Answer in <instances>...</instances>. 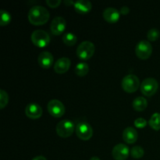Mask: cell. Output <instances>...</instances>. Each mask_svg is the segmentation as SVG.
<instances>
[{"mask_svg":"<svg viewBox=\"0 0 160 160\" xmlns=\"http://www.w3.org/2000/svg\"><path fill=\"white\" fill-rule=\"evenodd\" d=\"M50 17L48 9L42 6H34L30 9L28 20L30 23L35 26L43 25L47 23Z\"/></svg>","mask_w":160,"mask_h":160,"instance_id":"1","label":"cell"},{"mask_svg":"<svg viewBox=\"0 0 160 160\" xmlns=\"http://www.w3.org/2000/svg\"><path fill=\"white\" fill-rule=\"evenodd\" d=\"M95 51V45L92 42L84 41L78 45L77 48V56L83 60H87L93 56Z\"/></svg>","mask_w":160,"mask_h":160,"instance_id":"2","label":"cell"},{"mask_svg":"<svg viewBox=\"0 0 160 160\" xmlns=\"http://www.w3.org/2000/svg\"><path fill=\"white\" fill-rule=\"evenodd\" d=\"M74 129L76 128H75L74 123L73 121L69 120H63L59 122L58 124L56 125V134L59 137L67 138L73 134Z\"/></svg>","mask_w":160,"mask_h":160,"instance_id":"3","label":"cell"},{"mask_svg":"<svg viewBox=\"0 0 160 160\" xmlns=\"http://www.w3.org/2000/svg\"><path fill=\"white\" fill-rule=\"evenodd\" d=\"M31 40L35 46L43 48L49 44L50 36L43 30H35L31 34Z\"/></svg>","mask_w":160,"mask_h":160,"instance_id":"4","label":"cell"},{"mask_svg":"<svg viewBox=\"0 0 160 160\" xmlns=\"http://www.w3.org/2000/svg\"><path fill=\"white\" fill-rule=\"evenodd\" d=\"M122 88L128 93H133L138 89L140 81L137 76L134 74L126 75L122 80Z\"/></svg>","mask_w":160,"mask_h":160,"instance_id":"5","label":"cell"},{"mask_svg":"<svg viewBox=\"0 0 160 160\" xmlns=\"http://www.w3.org/2000/svg\"><path fill=\"white\" fill-rule=\"evenodd\" d=\"M159 88V83L155 78H148L144 80L141 84V92L145 96H152Z\"/></svg>","mask_w":160,"mask_h":160,"instance_id":"6","label":"cell"},{"mask_svg":"<svg viewBox=\"0 0 160 160\" xmlns=\"http://www.w3.org/2000/svg\"><path fill=\"white\" fill-rule=\"evenodd\" d=\"M136 56L142 59H147L152 53V46L149 42L142 40L137 44L135 48Z\"/></svg>","mask_w":160,"mask_h":160,"instance_id":"7","label":"cell"},{"mask_svg":"<svg viewBox=\"0 0 160 160\" xmlns=\"http://www.w3.org/2000/svg\"><path fill=\"white\" fill-rule=\"evenodd\" d=\"M76 134L80 139L84 141H88L91 139L93 135V129L88 123L81 122L76 126Z\"/></svg>","mask_w":160,"mask_h":160,"instance_id":"8","label":"cell"},{"mask_svg":"<svg viewBox=\"0 0 160 160\" xmlns=\"http://www.w3.org/2000/svg\"><path fill=\"white\" fill-rule=\"evenodd\" d=\"M48 111L52 117L59 118V117H62L65 113V106L62 104V102L58 99H52L48 102Z\"/></svg>","mask_w":160,"mask_h":160,"instance_id":"9","label":"cell"},{"mask_svg":"<svg viewBox=\"0 0 160 160\" xmlns=\"http://www.w3.org/2000/svg\"><path fill=\"white\" fill-rule=\"evenodd\" d=\"M130 152L129 148L124 144H117L112 148V155L115 160H126L129 156Z\"/></svg>","mask_w":160,"mask_h":160,"instance_id":"10","label":"cell"},{"mask_svg":"<svg viewBox=\"0 0 160 160\" xmlns=\"http://www.w3.org/2000/svg\"><path fill=\"white\" fill-rule=\"evenodd\" d=\"M66 20L62 17H56L52 20L50 30L54 35H60L66 29Z\"/></svg>","mask_w":160,"mask_h":160,"instance_id":"11","label":"cell"},{"mask_svg":"<svg viewBox=\"0 0 160 160\" xmlns=\"http://www.w3.org/2000/svg\"><path fill=\"white\" fill-rule=\"evenodd\" d=\"M42 108L41 107L40 105L37 103H30L25 108V114L29 118L36 120L39 119L42 116Z\"/></svg>","mask_w":160,"mask_h":160,"instance_id":"12","label":"cell"},{"mask_svg":"<svg viewBox=\"0 0 160 160\" xmlns=\"http://www.w3.org/2000/svg\"><path fill=\"white\" fill-rule=\"evenodd\" d=\"M38 62L41 67L44 69H48L51 67L54 62V57L51 52L48 51H44L39 54L38 57Z\"/></svg>","mask_w":160,"mask_h":160,"instance_id":"13","label":"cell"},{"mask_svg":"<svg viewBox=\"0 0 160 160\" xmlns=\"http://www.w3.org/2000/svg\"><path fill=\"white\" fill-rule=\"evenodd\" d=\"M71 65V61L67 57L59 58L54 64V70L56 73L61 74L68 71Z\"/></svg>","mask_w":160,"mask_h":160,"instance_id":"14","label":"cell"},{"mask_svg":"<svg viewBox=\"0 0 160 160\" xmlns=\"http://www.w3.org/2000/svg\"><path fill=\"white\" fill-rule=\"evenodd\" d=\"M120 12L113 7H108L103 11V17L109 23H116L119 20Z\"/></svg>","mask_w":160,"mask_h":160,"instance_id":"15","label":"cell"},{"mask_svg":"<svg viewBox=\"0 0 160 160\" xmlns=\"http://www.w3.org/2000/svg\"><path fill=\"white\" fill-rule=\"evenodd\" d=\"M138 138V131L134 128L128 127L125 128L123 132V138L128 144H134Z\"/></svg>","mask_w":160,"mask_h":160,"instance_id":"16","label":"cell"},{"mask_svg":"<svg viewBox=\"0 0 160 160\" xmlns=\"http://www.w3.org/2000/svg\"><path fill=\"white\" fill-rule=\"evenodd\" d=\"M74 9L78 13L85 14L90 12L91 9L92 8V5L90 1L88 0H78V1L75 2Z\"/></svg>","mask_w":160,"mask_h":160,"instance_id":"17","label":"cell"},{"mask_svg":"<svg viewBox=\"0 0 160 160\" xmlns=\"http://www.w3.org/2000/svg\"><path fill=\"white\" fill-rule=\"evenodd\" d=\"M132 106L133 108L136 111L142 112V111L145 110L147 108V106H148V102H147V100L144 97L139 96L134 98V100L132 102Z\"/></svg>","mask_w":160,"mask_h":160,"instance_id":"18","label":"cell"},{"mask_svg":"<svg viewBox=\"0 0 160 160\" xmlns=\"http://www.w3.org/2000/svg\"><path fill=\"white\" fill-rule=\"evenodd\" d=\"M89 71V66L87 62H78L77 66L75 67L74 72L78 76L84 77L88 73Z\"/></svg>","mask_w":160,"mask_h":160,"instance_id":"19","label":"cell"},{"mask_svg":"<svg viewBox=\"0 0 160 160\" xmlns=\"http://www.w3.org/2000/svg\"><path fill=\"white\" fill-rule=\"evenodd\" d=\"M77 41H78L77 36L74 34H73V33H65L63 36H62V42H63L65 45H68V46L74 45L77 43Z\"/></svg>","mask_w":160,"mask_h":160,"instance_id":"20","label":"cell"},{"mask_svg":"<svg viewBox=\"0 0 160 160\" xmlns=\"http://www.w3.org/2000/svg\"><path fill=\"white\" fill-rule=\"evenodd\" d=\"M148 123H149L150 127L155 131L160 130V113L155 112L151 117Z\"/></svg>","mask_w":160,"mask_h":160,"instance_id":"21","label":"cell"},{"mask_svg":"<svg viewBox=\"0 0 160 160\" xmlns=\"http://www.w3.org/2000/svg\"><path fill=\"white\" fill-rule=\"evenodd\" d=\"M11 21V15L8 11L2 9L0 10V25L6 26Z\"/></svg>","mask_w":160,"mask_h":160,"instance_id":"22","label":"cell"},{"mask_svg":"<svg viewBox=\"0 0 160 160\" xmlns=\"http://www.w3.org/2000/svg\"><path fill=\"white\" fill-rule=\"evenodd\" d=\"M131 155L134 159H141L145 155V151H144V148L142 147L137 145V146H134L131 148Z\"/></svg>","mask_w":160,"mask_h":160,"instance_id":"23","label":"cell"},{"mask_svg":"<svg viewBox=\"0 0 160 160\" xmlns=\"http://www.w3.org/2000/svg\"><path fill=\"white\" fill-rule=\"evenodd\" d=\"M160 36V32L158 29L156 28H152V29H150L148 31V34H147V38L149 41L151 42H155V41L158 40Z\"/></svg>","mask_w":160,"mask_h":160,"instance_id":"24","label":"cell"},{"mask_svg":"<svg viewBox=\"0 0 160 160\" xmlns=\"http://www.w3.org/2000/svg\"><path fill=\"white\" fill-rule=\"evenodd\" d=\"M9 102V95L4 90H0V109H3L6 106Z\"/></svg>","mask_w":160,"mask_h":160,"instance_id":"25","label":"cell"},{"mask_svg":"<svg viewBox=\"0 0 160 160\" xmlns=\"http://www.w3.org/2000/svg\"><path fill=\"white\" fill-rule=\"evenodd\" d=\"M134 125L138 128H144L147 125V121L144 118L139 117L134 120Z\"/></svg>","mask_w":160,"mask_h":160,"instance_id":"26","label":"cell"},{"mask_svg":"<svg viewBox=\"0 0 160 160\" xmlns=\"http://www.w3.org/2000/svg\"><path fill=\"white\" fill-rule=\"evenodd\" d=\"M62 2L60 0H47L46 3L49 7L51 8H56L61 4Z\"/></svg>","mask_w":160,"mask_h":160,"instance_id":"27","label":"cell"},{"mask_svg":"<svg viewBox=\"0 0 160 160\" xmlns=\"http://www.w3.org/2000/svg\"><path fill=\"white\" fill-rule=\"evenodd\" d=\"M130 12V9L126 6H122L121 9H120V12L121 14H123V15H127V14H128V12Z\"/></svg>","mask_w":160,"mask_h":160,"instance_id":"28","label":"cell"},{"mask_svg":"<svg viewBox=\"0 0 160 160\" xmlns=\"http://www.w3.org/2000/svg\"><path fill=\"white\" fill-rule=\"evenodd\" d=\"M32 160H47V159L45 156H36V157H34Z\"/></svg>","mask_w":160,"mask_h":160,"instance_id":"29","label":"cell"},{"mask_svg":"<svg viewBox=\"0 0 160 160\" xmlns=\"http://www.w3.org/2000/svg\"><path fill=\"white\" fill-rule=\"evenodd\" d=\"M64 3H65L67 6H70V5H74V2L71 1V0H70V1H68V0H65V1L63 2Z\"/></svg>","mask_w":160,"mask_h":160,"instance_id":"30","label":"cell"},{"mask_svg":"<svg viewBox=\"0 0 160 160\" xmlns=\"http://www.w3.org/2000/svg\"><path fill=\"white\" fill-rule=\"evenodd\" d=\"M90 160H100V159L98 157H97V156H93V157L91 158Z\"/></svg>","mask_w":160,"mask_h":160,"instance_id":"31","label":"cell"}]
</instances>
